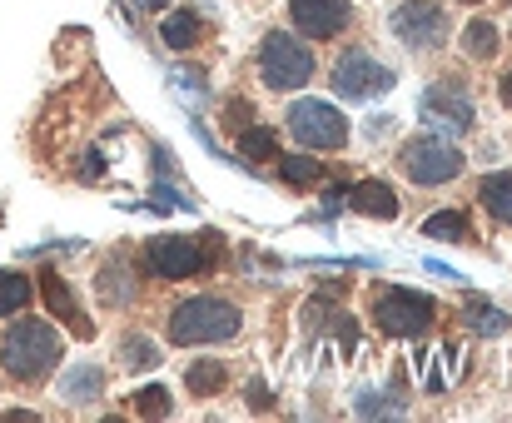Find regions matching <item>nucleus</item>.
I'll return each mask as SVG.
<instances>
[{
  "label": "nucleus",
  "mask_w": 512,
  "mask_h": 423,
  "mask_svg": "<svg viewBox=\"0 0 512 423\" xmlns=\"http://www.w3.org/2000/svg\"><path fill=\"white\" fill-rule=\"evenodd\" d=\"M135 5H145V10H165L170 0H135Z\"/></svg>",
  "instance_id": "33"
},
{
  "label": "nucleus",
  "mask_w": 512,
  "mask_h": 423,
  "mask_svg": "<svg viewBox=\"0 0 512 423\" xmlns=\"http://www.w3.org/2000/svg\"><path fill=\"white\" fill-rule=\"evenodd\" d=\"M239 324H244L239 304L214 299V294H194L170 309V344H179V349L184 344H229L239 334Z\"/></svg>",
  "instance_id": "2"
},
{
  "label": "nucleus",
  "mask_w": 512,
  "mask_h": 423,
  "mask_svg": "<svg viewBox=\"0 0 512 423\" xmlns=\"http://www.w3.org/2000/svg\"><path fill=\"white\" fill-rule=\"evenodd\" d=\"M30 294H35V284H30L25 274H15V269H0V319L20 314V309L30 304Z\"/></svg>",
  "instance_id": "20"
},
{
  "label": "nucleus",
  "mask_w": 512,
  "mask_h": 423,
  "mask_svg": "<svg viewBox=\"0 0 512 423\" xmlns=\"http://www.w3.org/2000/svg\"><path fill=\"white\" fill-rule=\"evenodd\" d=\"M423 234L428 239H473V224L463 210H438L433 219H423Z\"/></svg>",
  "instance_id": "23"
},
{
  "label": "nucleus",
  "mask_w": 512,
  "mask_h": 423,
  "mask_svg": "<svg viewBox=\"0 0 512 423\" xmlns=\"http://www.w3.org/2000/svg\"><path fill=\"white\" fill-rule=\"evenodd\" d=\"M393 35L408 45V50H438L448 40V15L438 0H403L393 15H388Z\"/></svg>",
  "instance_id": "9"
},
{
  "label": "nucleus",
  "mask_w": 512,
  "mask_h": 423,
  "mask_svg": "<svg viewBox=\"0 0 512 423\" xmlns=\"http://www.w3.org/2000/svg\"><path fill=\"white\" fill-rule=\"evenodd\" d=\"M478 200L498 214L503 224H512V170L508 175H488V180H483V190H478Z\"/></svg>",
  "instance_id": "21"
},
{
  "label": "nucleus",
  "mask_w": 512,
  "mask_h": 423,
  "mask_svg": "<svg viewBox=\"0 0 512 423\" xmlns=\"http://www.w3.org/2000/svg\"><path fill=\"white\" fill-rule=\"evenodd\" d=\"M324 210H329V214L343 210V190H329V195H324Z\"/></svg>",
  "instance_id": "32"
},
{
  "label": "nucleus",
  "mask_w": 512,
  "mask_h": 423,
  "mask_svg": "<svg viewBox=\"0 0 512 423\" xmlns=\"http://www.w3.org/2000/svg\"><path fill=\"white\" fill-rule=\"evenodd\" d=\"M239 155L244 160H279V135L269 125H244L239 130Z\"/></svg>",
  "instance_id": "19"
},
{
  "label": "nucleus",
  "mask_w": 512,
  "mask_h": 423,
  "mask_svg": "<svg viewBox=\"0 0 512 423\" xmlns=\"http://www.w3.org/2000/svg\"><path fill=\"white\" fill-rule=\"evenodd\" d=\"M0 364H5L10 379L40 384V379L60 364V334H55V324H45V319H20V324H10V334H5V344H0Z\"/></svg>",
  "instance_id": "1"
},
{
  "label": "nucleus",
  "mask_w": 512,
  "mask_h": 423,
  "mask_svg": "<svg viewBox=\"0 0 512 423\" xmlns=\"http://www.w3.org/2000/svg\"><path fill=\"white\" fill-rule=\"evenodd\" d=\"M393 70L388 65H378L368 50H348L339 65H334V90H339L343 100H373V95H388L393 90Z\"/></svg>",
  "instance_id": "10"
},
{
  "label": "nucleus",
  "mask_w": 512,
  "mask_h": 423,
  "mask_svg": "<svg viewBox=\"0 0 512 423\" xmlns=\"http://www.w3.org/2000/svg\"><path fill=\"white\" fill-rule=\"evenodd\" d=\"M418 120H423V130H438V135H463V130H473L478 110H473V100H468V85H453V80L428 85V90L418 95Z\"/></svg>",
  "instance_id": "6"
},
{
  "label": "nucleus",
  "mask_w": 512,
  "mask_h": 423,
  "mask_svg": "<svg viewBox=\"0 0 512 423\" xmlns=\"http://www.w3.org/2000/svg\"><path fill=\"white\" fill-rule=\"evenodd\" d=\"M289 15L304 30V40H334L348 30L353 5L348 0H289Z\"/></svg>",
  "instance_id": "11"
},
{
  "label": "nucleus",
  "mask_w": 512,
  "mask_h": 423,
  "mask_svg": "<svg viewBox=\"0 0 512 423\" xmlns=\"http://www.w3.org/2000/svg\"><path fill=\"white\" fill-rule=\"evenodd\" d=\"M463 324H468L473 334H488V339L512 334V319L503 314V309H493L488 299H468V304H463Z\"/></svg>",
  "instance_id": "17"
},
{
  "label": "nucleus",
  "mask_w": 512,
  "mask_h": 423,
  "mask_svg": "<svg viewBox=\"0 0 512 423\" xmlns=\"http://www.w3.org/2000/svg\"><path fill=\"white\" fill-rule=\"evenodd\" d=\"M289 135L304 150H343L348 145V120L324 100H294L289 105Z\"/></svg>",
  "instance_id": "8"
},
{
  "label": "nucleus",
  "mask_w": 512,
  "mask_h": 423,
  "mask_svg": "<svg viewBox=\"0 0 512 423\" xmlns=\"http://www.w3.org/2000/svg\"><path fill=\"white\" fill-rule=\"evenodd\" d=\"M199 35H204V25H199V15L194 10H179V15H165V25H160V40L170 45V50H194L199 45Z\"/></svg>",
  "instance_id": "18"
},
{
  "label": "nucleus",
  "mask_w": 512,
  "mask_h": 423,
  "mask_svg": "<svg viewBox=\"0 0 512 423\" xmlns=\"http://www.w3.org/2000/svg\"><path fill=\"white\" fill-rule=\"evenodd\" d=\"M224 120H229V125H239V130H244V125H249V105H244V100H234V105H229V115H224Z\"/></svg>",
  "instance_id": "30"
},
{
  "label": "nucleus",
  "mask_w": 512,
  "mask_h": 423,
  "mask_svg": "<svg viewBox=\"0 0 512 423\" xmlns=\"http://www.w3.org/2000/svg\"><path fill=\"white\" fill-rule=\"evenodd\" d=\"M348 205L358 214H368V219H393V214H398V195H393L383 180H358V185L348 190Z\"/></svg>",
  "instance_id": "14"
},
{
  "label": "nucleus",
  "mask_w": 512,
  "mask_h": 423,
  "mask_svg": "<svg viewBox=\"0 0 512 423\" xmlns=\"http://www.w3.org/2000/svg\"><path fill=\"white\" fill-rule=\"evenodd\" d=\"M40 294H45V304H50V314H55V319H70L75 339H95L90 319H85V314H80V304H75V289H70L55 269H40Z\"/></svg>",
  "instance_id": "13"
},
{
  "label": "nucleus",
  "mask_w": 512,
  "mask_h": 423,
  "mask_svg": "<svg viewBox=\"0 0 512 423\" xmlns=\"http://www.w3.org/2000/svg\"><path fill=\"white\" fill-rule=\"evenodd\" d=\"M224 384H229V369L219 359H199V364L184 369V389L194 399H214V394H224Z\"/></svg>",
  "instance_id": "15"
},
{
  "label": "nucleus",
  "mask_w": 512,
  "mask_h": 423,
  "mask_svg": "<svg viewBox=\"0 0 512 423\" xmlns=\"http://www.w3.org/2000/svg\"><path fill=\"white\" fill-rule=\"evenodd\" d=\"M100 394H105V369H95V364L70 369L65 384H60V399H65V404H90V399H100Z\"/></svg>",
  "instance_id": "16"
},
{
  "label": "nucleus",
  "mask_w": 512,
  "mask_h": 423,
  "mask_svg": "<svg viewBox=\"0 0 512 423\" xmlns=\"http://www.w3.org/2000/svg\"><path fill=\"white\" fill-rule=\"evenodd\" d=\"M269 399H274V394H269V384H264V379H254V384H249V409H269Z\"/></svg>",
  "instance_id": "29"
},
{
  "label": "nucleus",
  "mask_w": 512,
  "mask_h": 423,
  "mask_svg": "<svg viewBox=\"0 0 512 423\" xmlns=\"http://www.w3.org/2000/svg\"><path fill=\"white\" fill-rule=\"evenodd\" d=\"M463 5H483V0H463Z\"/></svg>",
  "instance_id": "34"
},
{
  "label": "nucleus",
  "mask_w": 512,
  "mask_h": 423,
  "mask_svg": "<svg viewBox=\"0 0 512 423\" xmlns=\"http://www.w3.org/2000/svg\"><path fill=\"white\" fill-rule=\"evenodd\" d=\"M373 319L388 339H418L433 324V299L413 294V289H378L373 299Z\"/></svg>",
  "instance_id": "7"
},
{
  "label": "nucleus",
  "mask_w": 512,
  "mask_h": 423,
  "mask_svg": "<svg viewBox=\"0 0 512 423\" xmlns=\"http://www.w3.org/2000/svg\"><path fill=\"white\" fill-rule=\"evenodd\" d=\"M398 165H403V175H408L413 185L438 190V185H448V180L463 175V150H458L448 135L428 130V135H418V140H408V145L398 150Z\"/></svg>",
  "instance_id": "3"
},
{
  "label": "nucleus",
  "mask_w": 512,
  "mask_h": 423,
  "mask_svg": "<svg viewBox=\"0 0 512 423\" xmlns=\"http://www.w3.org/2000/svg\"><path fill=\"white\" fill-rule=\"evenodd\" d=\"M135 409H140L145 419H170V394H165L160 384H145V389L135 394Z\"/></svg>",
  "instance_id": "26"
},
{
  "label": "nucleus",
  "mask_w": 512,
  "mask_h": 423,
  "mask_svg": "<svg viewBox=\"0 0 512 423\" xmlns=\"http://www.w3.org/2000/svg\"><path fill=\"white\" fill-rule=\"evenodd\" d=\"M363 419H403V399H383V394H363L358 399Z\"/></svg>",
  "instance_id": "27"
},
{
  "label": "nucleus",
  "mask_w": 512,
  "mask_h": 423,
  "mask_svg": "<svg viewBox=\"0 0 512 423\" xmlns=\"http://www.w3.org/2000/svg\"><path fill=\"white\" fill-rule=\"evenodd\" d=\"M463 50H468L473 60H493V55H498V25H493V20H468Z\"/></svg>",
  "instance_id": "22"
},
{
  "label": "nucleus",
  "mask_w": 512,
  "mask_h": 423,
  "mask_svg": "<svg viewBox=\"0 0 512 423\" xmlns=\"http://www.w3.org/2000/svg\"><path fill=\"white\" fill-rule=\"evenodd\" d=\"M279 175H284L289 185H299V190L324 180V170H319V160H314V155H284V160H279Z\"/></svg>",
  "instance_id": "24"
},
{
  "label": "nucleus",
  "mask_w": 512,
  "mask_h": 423,
  "mask_svg": "<svg viewBox=\"0 0 512 423\" xmlns=\"http://www.w3.org/2000/svg\"><path fill=\"white\" fill-rule=\"evenodd\" d=\"M209 249H219L214 234H199V239H184V234H155L145 249H140V264L155 274V279H184V274H199L209 269Z\"/></svg>",
  "instance_id": "4"
},
{
  "label": "nucleus",
  "mask_w": 512,
  "mask_h": 423,
  "mask_svg": "<svg viewBox=\"0 0 512 423\" xmlns=\"http://www.w3.org/2000/svg\"><path fill=\"white\" fill-rule=\"evenodd\" d=\"M498 105H503V110H512V70L498 80Z\"/></svg>",
  "instance_id": "31"
},
{
  "label": "nucleus",
  "mask_w": 512,
  "mask_h": 423,
  "mask_svg": "<svg viewBox=\"0 0 512 423\" xmlns=\"http://www.w3.org/2000/svg\"><path fill=\"white\" fill-rule=\"evenodd\" d=\"M120 354H125V364H130V369H160V344H150L145 334H130Z\"/></svg>",
  "instance_id": "25"
},
{
  "label": "nucleus",
  "mask_w": 512,
  "mask_h": 423,
  "mask_svg": "<svg viewBox=\"0 0 512 423\" xmlns=\"http://www.w3.org/2000/svg\"><path fill=\"white\" fill-rule=\"evenodd\" d=\"M334 334H339L343 354H353V344H358V324H353V314H339V319H334Z\"/></svg>",
  "instance_id": "28"
},
{
  "label": "nucleus",
  "mask_w": 512,
  "mask_h": 423,
  "mask_svg": "<svg viewBox=\"0 0 512 423\" xmlns=\"http://www.w3.org/2000/svg\"><path fill=\"white\" fill-rule=\"evenodd\" d=\"M95 289H100V304H110V309H125V304H135V294H140L135 259H130V254H115V259L100 269Z\"/></svg>",
  "instance_id": "12"
},
{
  "label": "nucleus",
  "mask_w": 512,
  "mask_h": 423,
  "mask_svg": "<svg viewBox=\"0 0 512 423\" xmlns=\"http://www.w3.org/2000/svg\"><path fill=\"white\" fill-rule=\"evenodd\" d=\"M259 75H264L269 90H299V85L314 80V55L289 30H269L264 45H259Z\"/></svg>",
  "instance_id": "5"
}]
</instances>
